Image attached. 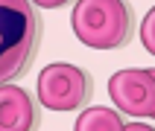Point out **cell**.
Returning <instances> with one entry per match:
<instances>
[{"mask_svg":"<svg viewBox=\"0 0 155 131\" xmlns=\"http://www.w3.org/2000/svg\"><path fill=\"white\" fill-rule=\"evenodd\" d=\"M108 96L117 105V111L126 117H152L155 120V70H117L108 79Z\"/></svg>","mask_w":155,"mask_h":131,"instance_id":"cell-4","label":"cell"},{"mask_svg":"<svg viewBox=\"0 0 155 131\" xmlns=\"http://www.w3.org/2000/svg\"><path fill=\"white\" fill-rule=\"evenodd\" d=\"M38 105L18 85H0V131H38Z\"/></svg>","mask_w":155,"mask_h":131,"instance_id":"cell-5","label":"cell"},{"mask_svg":"<svg viewBox=\"0 0 155 131\" xmlns=\"http://www.w3.org/2000/svg\"><path fill=\"white\" fill-rule=\"evenodd\" d=\"M41 44V17L32 0H0V85L21 79Z\"/></svg>","mask_w":155,"mask_h":131,"instance_id":"cell-1","label":"cell"},{"mask_svg":"<svg viewBox=\"0 0 155 131\" xmlns=\"http://www.w3.org/2000/svg\"><path fill=\"white\" fill-rule=\"evenodd\" d=\"M35 90H38V102L50 111H79L94 93V79L76 64L56 61L38 73Z\"/></svg>","mask_w":155,"mask_h":131,"instance_id":"cell-3","label":"cell"},{"mask_svg":"<svg viewBox=\"0 0 155 131\" xmlns=\"http://www.w3.org/2000/svg\"><path fill=\"white\" fill-rule=\"evenodd\" d=\"M140 44H143V50H147V52L155 55V6L147 12L143 23H140Z\"/></svg>","mask_w":155,"mask_h":131,"instance_id":"cell-7","label":"cell"},{"mask_svg":"<svg viewBox=\"0 0 155 131\" xmlns=\"http://www.w3.org/2000/svg\"><path fill=\"white\" fill-rule=\"evenodd\" d=\"M70 23L85 47L120 50L132 38L135 15L126 6V0H76Z\"/></svg>","mask_w":155,"mask_h":131,"instance_id":"cell-2","label":"cell"},{"mask_svg":"<svg viewBox=\"0 0 155 131\" xmlns=\"http://www.w3.org/2000/svg\"><path fill=\"white\" fill-rule=\"evenodd\" d=\"M35 6H41V9H61L64 3H70V0H32Z\"/></svg>","mask_w":155,"mask_h":131,"instance_id":"cell-8","label":"cell"},{"mask_svg":"<svg viewBox=\"0 0 155 131\" xmlns=\"http://www.w3.org/2000/svg\"><path fill=\"white\" fill-rule=\"evenodd\" d=\"M126 131H155V125H149V122H129Z\"/></svg>","mask_w":155,"mask_h":131,"instance_id":"cell-9","label":"cell"},{"mask_svg":"<svg viewBox=\"0 0 155 131\" xmlns=\"http://www.w3.org/2000/svg\"><path fill=\"white\" fill-rule=\"evenodd\" d=\"M73 131H126V122H123L120 111L94 105V108H85L76 117Z\"/></svg>","mask_w":155,"mask_h":131,"instance_id":"cell-6","label":"cell"}]
</instances>
